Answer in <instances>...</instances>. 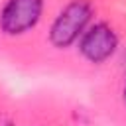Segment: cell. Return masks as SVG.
<instances>
[{"instance_id": "obj_1", "label": "cell", "mask_w": 126, "mask_h": 126, "mask_svg": "<svg viewBox=\"0 0 126 126\" xmlns=\"http://www.w3.org/2000/svg\"><path fill=\"white\" fill-rule=\"evenodd\" d=\"M93 14H94V8H93L91 0H71V2H67L59 10L55 20L51 22V28H49L51 45L57 47V49H67L75 41H79L83 32L91 26Z\"/></svg>"}, {"instance_id": "obj_2", "label": "cell", "mask_w": 126, "mask_h": 126, "mask_svg": "<svg viewBox=\"0 0 126 126\" xmlns=\"http://www.w3.org/2000/svg\"><path fill=\"white\" fill-rule=\"evenodd\" d=\"M43 14V0H6L0 12V30L6 35H24L37 26Z\"/></svg>"}, {"instance_id": "obj_3", "label": "cell", "mask_w": 126, "mask_h": 126, "mask_svg": "<svg viewBox=\"0 0 126 126\" xmlns=\"http://www.w3.org/2000/svg\"><path fill=\"white\" fill-rule=\"evenodd\" d=\"M118 49V35L106 22L91 24L83 35L79 37V51L81 55L94 65L108 61Z\"/></svg>"}, {"instance_id": "obj_4", "label": "cell", "mask_w": 126, "mask_h": 126, "mask_svg": "<svg viewBox=\"0 0 126 126\" xmlns=\"http://www.w3.org/2000/svg\"><path fill=\"white\" fill-rule=\"evenodd\" d=\"M124 104H126V87H124Z\"/></svg>"}]
</instances>
